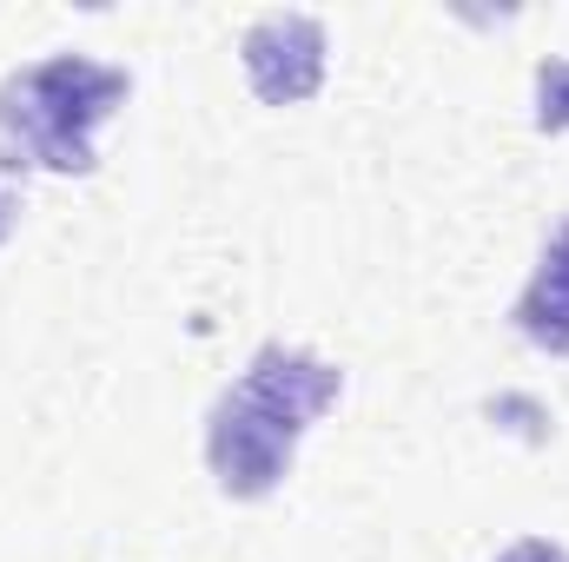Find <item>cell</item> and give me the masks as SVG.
<instances>
[{
    "label": "cell",
    "instance_id": "cell-1",
    "mask_svg": "<svg viewBox=\"0 0 569 562\" xmlns=\"http://www.w3.org/2000/svg\"><path fill=\"white\" fill-rule=\"evenodd\" d=\"M345 398V371L305 344H266L239 371V384L219 391L206 418V470L226 496L259 503L291 476V456L305 430Z\"/></svg>",
    "mask_w": 569,
    "mask_h": 562
},
{
    "label": "cell",
    "instance_id": "cell-2",
    "mask_svg": "<svg viewBox=\"0 0 569 562\" xmlns=\"http://www.w3.org/2000/svg\"><path fill=\"white\" fill-rule=\"evenodd\" d=\"M133 73L93 53H47L0 80V145L40 172L87 179L100 165V127L127 107Z\"/></svg>",
    "mask_w": 569,
    "mask_h": 562
},
{
    "label": "cell",
    "instance_id": "cell-3",
    "mask_svg": "<svg viewBox=\"0 0 569 562\" xmlns=\"http://www.w3.org/2000/svg\"><path fill=\"white\" fill-rule=\"evenodd\" d=\"M325 53H331L325 20L305 13V7L259 13L239 40V67H246V80L266 107H305L325 87Z\"/></svg>",
    "mask_w": 569,
    "mask_h": 562
},
{
    "label": "cell",
    "instance_id": "cell-4",
    "mask_svg": "<svg viewBox=\"0 0 569 562\" xmlns=\"http://www.w3.org/2000/svg\"><path fill=\"white\" fill-rule=\"evenodd\" d=\"M510 324L523 331V344H537L550 358H569V219L543 239L537 272L523 279L517 304H510Z\"/></svg>",
    "mask_w": 569,
    "mask_h": 562
},
{
    "label": "cell",
    "instance_id": "cell-5",
    "mask_svg": "<svg viewBox=\"0 0 569 562\" xmlns=\"http://www.w3.org/2000/svg\"><path fill=\"white\" fill-rule=\"evenodd\" d=\"M537 133H569V60L550 53L537 67Z\"/></svg>",
    "mask_w": 569,
    "mask_h": 562
},
{
    "label": "cell",
    "instance_id": "cell-6",
    "mask_svg": "<svg viewBox=\"0 0 569 562\" xmlns=\"http://www.w3.org/2000/svg\"><path fill=\"white\" fill-rule=\"evenodd\" d=\"M27 172H33V165H27L20 152H7V145H0V245H7V239H13V225H20V205H27Z\"/></svg>",
    "mask_w": 569,
    "mask_h": 562
},
{
    "label": "cell",
    "instance_id": "cell-7",
    "mask_svg": "<svg viewBox=\"0 0 569 562\" xmlns=\"http://www.w3.org/2000/svg\"><path fill=\"white\" fill-rule=\"evenodd\" d=\"M497 562H569V550L563 543H550V536H517Z\"/></svg>",
    "mask_w": 569,
    "mask_h": 562
}]
</instances>
